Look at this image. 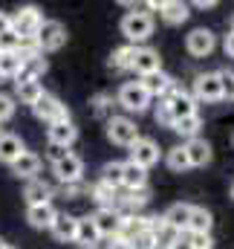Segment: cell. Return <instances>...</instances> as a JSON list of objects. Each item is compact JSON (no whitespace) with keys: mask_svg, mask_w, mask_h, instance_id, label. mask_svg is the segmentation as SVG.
I'll use <instances>...</instances> for the list:
<instances>
[{"mask_svg":"<svg viewBox=\"0 0 234 249\" xmlns=\"http://www.w3.org/2000/svg\"><path fill=\"white\" fill-rule=\"evenodd\" d=\"M197 6H200V9H214L217 3H214V0H197Z\"/></svg>","mask_w":234,"mask_h":249,"instance_id":"obj_45","label":"cell"},{"mask_svg":"<svg viewBox=\"0 0 234 249\" xmlns=\"http://www.w3.org/2000/svg\"><path fill=\"white\" fill-rule=\"evenodd\" d=\"M15 93H17V99L23 102V105H35L38 102V96L44 93V87H41V81H35V78H26V81H15Z\"/></svg>","mask_w":234,"mask_h":249,"instance_id":"obj_28","label":"cell"},{"mask_svg":"<svg viewBox=\"0 0 234 249\" xmlns=\"http://www.w3.org/2000/svg\"><path fill=\"white\" fill-rule=\"evenodd\" d=\"M156 122H162V124H174V116H171V107H168V102L165 99H159V105H156Z\"/></svg>","mask_w":234,"mask_h":249,"instance_id":"obj_40","label":"cell"},{"mask_svg":"<svg viewBox=\"0 0 234 249\" xmlns=\"http://www.w3.org/2000/svg\"><path fill=\"white\" fill-rule=\"evenodd\" d=\"M211 226H214L211 212H208V209H202V206H194V209H191V220H188V229H185V232L211 235Z\"/></svg>","mask_w":234,"mask_h":249,"instance_id":"obj_26","label":"cell"},{"mask_svg":"<svg viewBox=\"0 0 234 249\" xmlns=\"http://www.w3.org/2000/svg\"><path fill=\"white\" fill-rule=\"evenodd\" d=\"M185 47H188V53H191L194 58H205V55H211V53H214L217 38H214V32H211V29L200 26V29H194V32L188 35Z\"/></svg>","mask_w":234,"mask_h":249,"instance_id":"obj_11","label":"cell"},{"mask_svg":"<svg viewBox=\"0 0 234 249\" xmlns=\"http://www.w3.org/2000/svg\"><path fill=\"white\" fill-rule=\"evenodd\" d=\"M17 72H20V58H17V53L0 55V75H3V78H15Z\"/></svg>","mask_w":234,"mask_h":249,"instance_id":"obj_32","label":"cell"},{"mask_svg":"<svg viewBox=\"0 0 234 249\" xmlns=\"http://www.w3.org/2000/svg\"><path fill=\"white\" fill-rule=\"evenodd\" d=\"M121 186L130 188V191H142V188H148V171L145 168H139L136 162H121Z\"/></svg>","mask_w":234,"mask_h":249,"instance_id":"obj_21","label":"cell"},{"mask_svg":"<svg viewBox=\"0 0 234 249\" xmlns=\"http://www.w3.org/2000/svg\"><path fill=\"white\" fill-rule=\"evenodd\" d=\"M107 249H130V247H127L124 241H113V244H110V247H107Z\"/></svg>","mask_w":234,"mask_h":249,"instance_id":"obj_46","label":"cell"},{"mask_svg":"<svg viewBox=\"0 0 234 249\" xmlns=\"http://www.w3.org/2000/svg\"><path fill=\"white\" fill-rule=\"evenodd\" d=\"M217 78L223 87V99H234V70H220Z\"/></svg>","mask_w":234,"mask_h":249,"instance_id":"obj_36","label":"cell"},{"mask_svg":"<svg viewBox=\"0 0 234 249\" xmlns=\"http://www.w3.org/2000/svg\"><path fill=\"white\" fill-rule=\"evenodd\" d=\"M32 113L41 119V122H47V124H52V122H64V119H69V110L61 105L58 99L52 96V93H41L38 96V102L32 105Z\"/></svg>","mask_w":234,"mask_h":249,"instance_id":"obj_5","label":"cell"},{"mask_svg":"<svg viewBox=\"0 0 234 249\" xmlns=\"http://www.w3.org/2000/svg\"><path fill=\"white\" fill-rule=\"evenodd\" d=\"M130 70H136L139 75L159 72V70H162V58H159V53L150 50V47H136V50H133V64H130Z\"/></svg>","mask_w":234,"mask_h":249,"instance_id":"obj_13","label":"cell"},{"mask_svg":"<svg viewBox=\"0 0 234 249\" xmlns=\"http://www.w3.org/2000/svg\"><path fill=\"white\" fill-rule=\"evenodd\" d=\"M185 247L188 249H214L211 235H200V232H185Z\"/></svg>","mask_w":234,"mask_h":249,"instance_id":"obj_34","label":"cell"},{"mask_svg":"<svg viewBox=\"0 0 234 249\" xmlns=\"http://www.w3.org/2000/svg\"><path fill=\"white\" fill-rule=\"evenodd\" d=\"M93 200L99 203V209H116V203H118V194H116V188L113 186H107V183H96L93 186Z\"/></svg>","mask_w":234,"mask_h":249,"instance_id":"obj_29","label":"cell"},{"mask_svg":"<svg viewBox=\"0 0 234 249\" xmlns=\"http://www.w3.org/2000/svg\"><path fill=\"white\" fill-rule=\"evenodd\" d=\"M75 226H78V217H72V214H55V220H52V235L64 241V244H69V241H75Z\"/></svg>","mask_w":234,"mask_h":249,"instance_id":"obj_24","label":"cell"},{"mask_svg":"<svg viewBox=\"0 0 234 249\" xmlns=\"http://www.w3.org/2000/svg\"><path fill=\"white\" fill-rule=\"evenodd\" d=\"M191 209H194L191 203H174V206H171V209L162 214V223H165V226H171V229H176V232L182 235V232L188 229V220H191Z\"/></svg>","mask_w":234,"mask_h":249,"instance_id":"obj_20","label":"cell"},{"mask_svg":"<svg viewBox=\"0 0 234 249\" xmlns=\"http://www.w3.org/2000/svg\"><path fill=\"white\" fill-rule=\"evenodd\" d=\"M78 191H81V183H69V186H61V194H64V197H75Z\"/></svg>","mask_w":234,"mask_h":249,"instance_id":"obj_42","label":"cell"},{"mask_svg":"<svg viewBox=\"0 0 234 249\" xmlns=\"http://www.w3.org/2000/svg\"><path fill=\"white\" fill-rule=\"evenodd\" d=\"M182 148H185V157H188V165L191 168H202V165L211 162V145L202 136L188 139V145H182Z\"/></svg>","mask_w":234,"mask_h":249,"instance_id":"obj_15","label":"cell"},{"mask_svg":"<svg viewBox=\"0 0 234 249\" xmlns=\"http://www.w3.org/2000/svg\"><path fill=\"white\" fill-rule=\"evenodd\" d=\"M133 50L136 47H118V50H113V55H110V67L113 70H130V64H133Z\"/></svg>","mask_w":234,"mask_h":249,"instance_id":"obj_31","label":"cell"},{"mask_svg":"<svg viewBox=\"0 0 234 249\" xmlns=\"http://www.w3.org/2000/svg\"><path fill=\"white\" fill-rule=\"evenodd\" d=\"M232 142H234V136H232Z\"/></svg>","mask_w":234,"mask_h":249,"instance_id":"obj_52","label":"cell"},{"mask_svg":"<svg viewBox=\"0 0 234 249\" xmlns=\"http://www.w3.org/2000/svg\"><path fill=\"white\" fill-rule=\"evenodd\" d=\"M9 18H12V32H15L20 41L35 38L38 29H41V23H44V15H41L35 6H23V9H17V12L9 15Z\"/></svg>","mask_w":234,"mask_h":249,"instance_id":"obj_2","label":"cell"},{"mask_svg":"<svg viewBox=\"0 0 234 249\" xmlns=\"http://www.w3.org/2000/svg\"><path fill=\"white\" fill-rule=\"evenodd\" d=\"M35 44H38L41 55L61 50V47L67 44V26H64L61 20H44L41 29H38V35H35Z\"/></svg>","mask_w":234,"mask_h":249,"instance_id":"obj_3","label":"cell"},{"mask_svg":"<svg viewBox=\"0 0 234 249\" xmlns=\"http://www.w3.org/2000/svg\"><path fill=\"white\" fill-rule=\"evenodd\" d=\"M12 116H15V99H12V96H3V93H0V124L9 122Z\"/></svg>","mask_w":234,"mask_h":249,"instance_id":"obj_38","label":"cell"},{"mask_svg":"<svg viewBox=\"0 0 234 249\" xmlns=\"http://www.w3.org/2000/svg\"><path fill=\"white\" fill-rule=\"evenodd\" d=\"M124 203H127V209H142V206L148 203V188H142V191H130V194L124 197Z\"/></svg>","mask_w":234,"mask_h":249,"instance_id":"obj_39","label":"cell"},{"mask_svg":"<svg viewBox=\"0 0 234 249\" xmlns=\"http://www.w3.org/2000/svg\"><path fill=\"white\" fill-rule=\"evenodd\" d=\"M130 162H136L139 168H150V165H156L159 162V145L153 142V139H148V136H139L133 145H130Z\"/></svg>","mask_w":234,"mask_h":249,"instance_id":"obj_8","label":"cell"},{"mask_svg":"<svg viewBox=\"0 0 234 249\" xmlns=\"http://www.w3.org/2000/svg\"><path fill=\"white\" fill-rule=\"evenodd\" d=\"M107 139L116 142V145L130 148L139 139V127H136L133 119H127V116H113V119H107Z\"/></svg>","mask_w":234,"mask_h":249,"instance_id":"obj_6","label":"cell"},{"mask_svg":"<svg viewBox=\"0 0 234 249\" xmlns=\"http://www.w3.org/2000/svg\"><path fill=\"white\" fill-rule=\"evenodd\" d=\"M121 35L133 44H142L153 35V18L148 12H127L121 18Z\"/></svg>","mask_w":234,"mask_h":249,"instance_id":"obj_1","label":"cell"},{"mask_svg":"<svg viewBox=\"0 0 234 249\" xmlns=\"http://www.w3.org/2000/svg\"><path fill=\"white\" fill-rule=\"evenodd\" d=\"M99 241H101V238H99V229H96L93 217H78V226H75V244L93 249V244H99Z\"/></svg>","mask_w":234,"mask_h":249,"instance_id":"obj_27","label":"cell"},{"mask_svg":"<svg viewBox=\"0 0 234 249\" xmlns=\"http://www.w3.org/2000/svg\"><path fill=\"white\" fill-rule=\"evenodd\" d=\"M17 47H20V38H17L12 29L0 35V55H6V53H17Z\"/></svg>","mask_w":234,"mask_h":249,"instance_id":"obj_37","label":"cell"},{"mask_svg":"<svg viewBox=\"0 0 234 249\" xmlns=\"http://www.w3.org/2000/svg\"><path fill=\"white\" fill-rule=\"evenodd\" d=\"M52 171H55V177L61 180V186H69V183H81V174H84V162H81V157L78 154H64L61 160L52 162Z\"/></svg>","mask_w":234,"mask_h":249,"instance_id":"obj_7","label":"cell"},{"mask_svg":"<svg viewBox=\"0 0 234 249\" xmlns=\"http://www.w3.org/2000/svg\"><path fill=\"white\" fill-rule=\"evenodd\" d=\"M223 47H226V55H229V58H234V32H229V35H226Z\"/></svg>","mask_w":234,"mask_h":249,"instance_id":"obj_43","label":"cell"},{"mask_svg":"<svg viewBox=\"0 0 234 249\" xmlns=\"http://www.w3.org/2000/svg\"><path fill=\"white\" fill-rule=\"evenodd\" d=\"M142 232H148V217H139V214H127V217H121V223H118V235L116 241H124L127 247L142 235Z\"/></svg>","mask_w":234,"mask_h":249,"instance_id":"obj_17","label":"cell"},{"mask_svg":"<svg viewBox=\"0 0 234 249\" xmlns=\"http://www.w3.org/2000/svg\"><path fill=\"white\" fill-rule=\"evenodd\" d=\"M118 105H121L127 113H145V110L150 107V96H148V90H145L139 81H127V84H121V90H118Z\"/></svg>","mask_w":234,"mask_h":249,"instance_id":"obj_4","label":"cell"},{"mask_svg":"<svg viewBox=\"0 0 234 249\" xmlns=\"http://www.w3.org/2000/svg\"><path fill=\"white\" fill-rule=\"evenodd\" d=\"M26 148H23V142H20V136H15V133H0V162H15L20 154H23Z\"/></svg>","mask_w":234,"mask_h":249,"instance_id":"obj_23","label":"cell"},{"mask_svg":"<svg viewBox=\"0 0 234 249\" xmlns=\"http://www.w3.org/2000/svg\"><path fill=\"white\" fill-rule=\"evenodd\" d=\"M9 29H12V18H9L6 12H0V35H3V32H9Z\"/></svg>","mask_w":234,"mask_h":249,"instance_id":"obj_44","label":"cell"},{"mask_svg":"<svg viewBox=\"0 0 234 249\" xmlns=\"http://www.w3.org/2000/svg\"><path fill=\"white\" fill-rule=\"evenodd\" d=\"M110 102H113V96H107V93H99V96H93V107H96V113H99V116H104Z\"/></svg>","mask_w":234,"mask_h":249,"instance_id":"obj_41","label":"cell"},{"mask_svg":"<svg viewBox=\"0 0 234 249\" xmlns=\"http://www.w3.org/2000/svg\"><path fill=\"white\" fill-rule=\"evenodd\" d=\"M150 249H174V247H165V244H153Z\"/></svg>","mask_w":234,"mask_h":249,"instance_id":"obj_47","label":"cell"},{"mask_svg":"<svg viewBox=\"0 0 234 249\" xmlns=\"http://www.w3.org/2000/svg\"><path fill=\"white\" fill-rule=\"evenodd\" d=\"M171 127H174L179 136H188V139H194V136L200 133V127H202V119H200V113H197V116H185V119H176Z\"/></svg>","mask_w":234,"mask_h":249,"instance_id":"obj_30","label":"cell"},{"mask_svg":"<svg viewBox=\"0 0 234 249\" xmlns=\"http://www.w3.org/2000/svg\"><path fill=\"white\" fill-rule=\"evenodd\" d=\"M168 102V107H171V116L176 119H185V116H197V99L194 96H188L185 90H176L171 99H165Z\"/></svg>","mask_w":234,"mask_h":249,"instance_id":"obj_18","label":"cell"},{"mask_svg":"<svg viewBox=\"0 0 234 249\" xmlns=\"http://www.w3.org/2000/svg\"><path fill=\"white\" fill-rule=\"evenodd\" d=\"M0 78H3V75H0Z\"/></svg>","mask_w":234,"mask_h":249,"instance_id":"obj_53","label":"cell"},{"mask_svg":"<svg viewBox=\"0 0 234 249\" xmlns=\"http://www.w3.org/2000/svg\"><path fill=\"white\" fill-rule=\"evenodd\" d=\"M139 84L148 90V96H150V99H153V96H159V99H171L176 90H179V87L174 84V78H171V75H165L162 70H159V72H150V75H142V81H139Z\"/></svg>","mask_w":234,"mask_h":249,"instance_id":"obj_10","label":"cell"},{"mask_svg":"<svg viewBox=\"0 0 234 249\" xmlns=\"http://www.w3.org/2000/svg\"><path fill=\"white\" fill-rule=\"evenodd\" d=\"M93 223H96V229H99V238H110V241H116L121 214H118L116 209H99V212L93 214Z\"/></svg>","mask_w":234,"mask_h":249,"instance_id":"obj_14","label":"cell"},{"mask_svg":"<svg viewBox=\"0 0 234 249\" xmlns=\"http://www.w3.org/2000/svg\"><path fill=\"white\" fill-rule=\"evenodd\" d=\"M232 197H234V186H232Z\"/></svg>","mask_w":234,"mask_h":249,"instance_id":"obj_50","label":"cell"},{"mask_svg":"<svg viewBox=\"0 0 234 249\" xmlns=\"http://www.w3.org/2000/svg\"><path fill=\"white\" fill-rule=\"evenodd\" d=\"M23 197H26V203H29V206H41V203H50V197H52V186L35 177V180H29V183H26V191H23Z\"/></svg>","mask_w":234,"mask_h":249,"instance_id":"obj_25","label":"cell"},{"mask_svg":"<svg viewBox=\"0 0 234 249\" xmlns=\"http://www.w3.org/2000/svg\"><path fill=\"white\" fill-rule=\"evenodd\" d=\"M156 9H159V18H162L165 23H171V26L185 23L188 15H191V6L182 3V0H162V3H156Z\"/></svg>","mask_w":234,"mask_h":249,"instance_id":"obj_16","label":"cell"},{"mask_svg":"<svg viewBox=\"0 0 234 249\" xmlns=\"http://www.w3.org/2000/svg\"><path fill=\"white\" fill-rule=\"evenodd\" d=\"M232 32H234V20H232Z\"/></svg>","mask_w":234,"mask_h":249,"instance_id":"obj_49","label":"cell"},{"mask_svg":"<svg viewBox=\"0 0 234 249\" xmlns=\"http://www.w3.org/2000/svg\"><path fill=\"white\" fill-rule=\"evenodd\" d=\"M6 249H15V247H6Z\"/></svg>","mask_w":234,"mask_h":249,"instance_id":"obj_51","label":"cell"},{"mask_svg":"<svg viewBox=\"0 0 234 249\" xmlns=\"http://www.w3.org/2000/svg\"><path fill=\"white\" fill-rule=\"evenodd\" d=\"M41 171V157L32 151H23L15 162H12V174L20 180H35V174Z\"/></svg>","mask_w":234,"mask_h":249,"instance_id":"obj_19","label":"cell"},{"mask_svg":"<svg viewBox=\"0 0 234 249\" xmlns=\"http://www.w3.org/2000/svg\"><path fill=\"white\" fill-rule=\"evenodd\" d=\"M0 133H3V130H0Z\"/></svg>","mask_w":234,"mask_h":249,"instance_id":"obj_54","label":"cell"},{"mask_svg":"<svg viewBox=\"0 0 234 249\" xmlns=\"http://www.w3.org/2000/svg\"><path fill=\"white\" fill-rule=\"evenodd\" d=\"M194 99L208 102V105H214V102L223 99V87H220L217 72H202V75L194 78Z\"/></svg>","mask_w":234,"mask_h":249,"instance_id":"obj_9","label":"cell"},{"mask_svg":"<svg viewBox=\"0 0 234 249\" xmlns=\"http://www.w3.org/2000/svg\"><path fill=\"white\" fill-rule=\"evenodd\" d=\"M47 139H50V145H52V148L67 151V148L78 139V127L69 122V119H64V122H52L50 127H47Z\"/></svg>","mask_w":234,"mask_h":249,"instance_id":"obj_12","label":"cell"},{"mask_svg":"<svg viewBox=\"0 0 234 249\" xmlns=\"http://www.w3.org/2000/svg\"><path fill=\"white\" fill-rule=\"evenodd\" d=\"M55 209H52V203H41V206H29L26 209V220H29V226L32 229H50L52 226V220H55Z\"/></svg>","mask_w":234,"mask_h":249,"instance_id":"obj_22","label":"cell"},{"mask_svg":"<svg viewBox=\"0 0 234 249\" xmlns=\"http://www.w3.org/2000/svg\"><path fill=\"white\" fill-rule=\"evenodd\" d=\"M6 247H9V244H6V241H3V238H0V249H6Z\"/></svg>","mask_w":234,"mask_h":249,"instance_id":"obj_48","label":"cell"},{"mask_svg":"<svg viewBox=\"0 0 234 249\" xmlns=\"http://www.w3.org/2000/svg\"><path fill=\"white\" fill-rule=\"evenodd\" d=\"M168 168H171V171H188V168H191L182 145H176V148H171V151H168Z\"/></svg>","mask_w":234,"mask_h":249,"instance_id":"obj_33","label":"cell"},{"mask_svg":"<svg viewBox=\"0 0 234 249\" xmlns=\"http://www.w3.org/2000/svg\"><path fill=\"white\" fill-rule=\"evenodd\" d=\"M101 183H107V186H113V188L121 186V162H107L101 168Z\"/></svg>","mask_w":234,"mask_h":249,"instance_id":"obj_35","label":"cell"}]
</instances>
